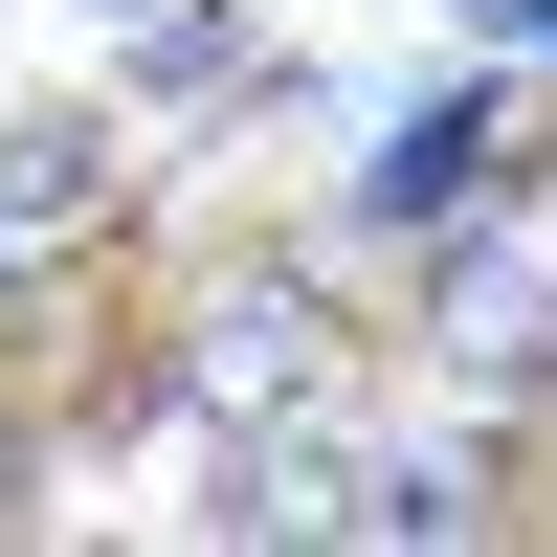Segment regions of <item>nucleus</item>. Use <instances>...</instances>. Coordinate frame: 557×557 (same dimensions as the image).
<instances>
[{"instance_id":"1","label":"nucleus","mask_w":557,"mask_h":557,"mask_svg":"<svg viewBox=\"0 0 557 557\" xmlns=\"http://www.w3.org/2000/svg\"><path fill=\"white\" fill-rule=\"evenodd\" d=\"M469 134H491L469 89H446V112H401L380 157H357V223H446V201H469Z\"/></svg>"},{"instance_id":"2","label":"nucleus","mask_w":557,"mask_h":557,"mask_svg":"<svg viewBox=\"0 0 557 557\" xmlns=\"http://www.w3.org/2000/svg\"><path fill=\"white\" fill-rule=\"evenodd\" d=\"M290 380H312V290H246L201 335V401H246V424H290Z\"/></svg>"}]
</instances>
